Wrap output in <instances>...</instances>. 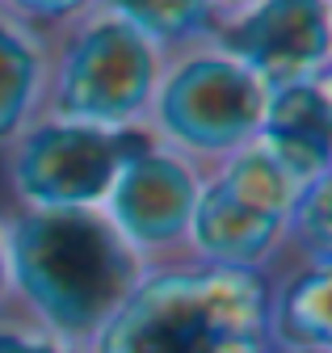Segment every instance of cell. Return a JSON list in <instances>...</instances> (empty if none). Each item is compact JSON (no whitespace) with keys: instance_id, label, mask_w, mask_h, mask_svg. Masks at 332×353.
<instances>
[{"instance_id":"obj_1","label":"cell","mask_w":332,"mask_h":353,"mask_svg":"<svg viewBox=\"0 0 332 353\" xmlns=\"http://www.w3.org/2000/svg\"><path fill=\"white\" fill-rule=\"evenodd\" d=\"M13 274L59 332H93L135 290V256L105 219L43 210L13 228Z\"/></svg>"},{"instance_id":"obj_2","label":"cell","mask_w":332,"mask_h":353,"mask_svg":"<svg viewBox=\"0 0 332 353\" xmlns=\"http://www.w3.org/2000/svg\"><path fill=\"white\" fill-rule=\"evenodd\" d=\"M105 353H261L257 294L240 278H173L127 299Z\"/></svg>"},{"instance_id":"obj_3","label":"cell","mask_w":332,"mask_h":353,"mask_svg":"<svg viewBox=\"0 0 332 353\" xmlns=\"http://www.w3.org/2000/svg\"><path fill=\"white\" fill-rule=\"evenodd\" d=\"M290 202L295 181L269 152H248L194 202L189 228L198 248L219 265H257L273 248Z\"/></svg>"},{"instance_id":"obj_4","label":"cell","mask_w":332,"mask_h":353,"mask_svg":"<svg viewBox=\"0 0 332 353\" xmlns=\"http://www.w3.org/2000/svg\"><path fill=\"white\" fill-rule=\"evenodd\" d=\"M131 156L135 148L127 135L85 122H55L17 148L13 181L21 198L47 210H80L114 185L118 168Z\"/></svg>"},{"instance_id":"obj_5","label":"cell","mask_w":332,"mask_h":353,"mask_svg":"<svg viewBox=\"0 0 332 353\" xmlns=\"http://www.w3.org/2000/svg\"><path fill=\"white\" fill-rule=\"evenodd\" d=\"M152 47L122 17L97 21L72 42L59 76V110L85 126L127 122L152 93Z\"/></svg>"},{"instance_id":"obj_6","label":"cell","mask_w":332,"mask_h":353,"mask_svg":"<svg viewBox=\"0 0 332 353\" xmlns=\"http://www.w3.org/2000/svg\"><path fill=\"white\" fill-rule=\"evenodd\" d=\"M265 110L261 84L231 59L185 63L160 97V122L198 152H227L257 130Z\"/></svg>"},{"instance_id":"obj_7","label":"cell","mask_w":332,"mask_h":353,"mask_svg":"<svg viewBox=\"0 0 332 353\" xmlns=\"http://www.w3.org/2000/svg\"><path fill=\"white\" fill-rule=\"evenodd\" d=\"M231 63H240L257 84L273 80L278 88L303 84L328 51V5L320 0H273L244 13L227 30Z\"/></svg>"},{"instance_id":"obj_8","label":"cell","mask_w":332,"mask_h":353,"mask_svg":"<svg viewBox=\"0 0 332 353\" xmlns=\"http://www.w3.org/2000/svg\"><path fill=\"white\" fill-rule=\"evenodd\" d=\"M114 223L118 236H131L143 244L169 240L177 236L189 214H194V181L189 172L169 160V156H152V152H135L114 176Z\"/></svg>"},{"instance_id":"obj_9","label":"cell","mask_w":332,"mask_h":353,"mask_svg":"<svg viewBox=\"0 0 332 353\" xmlns=\"http://www.w3.org/2000/svg\"><path fill=\"white\" fill-rule=\"evenodd\" d=\"M265 118V152L299 190L328 172V101L315 84H286L261 110Z\"/></svg>"},{"instance_id":"obj_10","label":"cell","mask_w":332,"mask_h":353,"mask_svg":"<svg viewBox=\"0 0 332 353\" xmlns=\"http://www.w3.org/2000/svg\"><path fill=\"white\" fill-rule=\"evenodd\" d=\"M34 88H38V55L13 26H0V143L17 135V126L25 122Z\"/></svg>"},{"instance_id":"obj_11","label":"cell","mask_w":332,"mask_h":353,"mask_svg":"<svg viewBox=\"0 0 332 353\" xmlns=\"http://www.w3.org/2000/svg\"><path fill=\"white\" fill-rule=\"evenodd\" d=\"M278 324L295 345L324 353V345H328V270L324 265L286 286L282 307H278Z\"/></svg>"},{"instance_id":"obj_12","label":"cell","mask_w":332,"mask_h":353,"mask_svg":"<svg viewBox=\"0 0 332 353\" xmlns=\"http://www.w3.org/2000/svg\"><path fill=\"white\" fill-rule=\"evenodd\" d=\"M114 17H122L131 30H139L143 38L156 34V38H181L189 34L194 26L206 21V9L202 5H164V9H114Z\"/></svg>"},{"instance_id":"obj_13","label":"cell","mask_w":332,"mask_h":353,"mask_svg":"<svg viewBox=\"0 0 332 353\" xmlns=\"http://www.w3.org/2000/svg\"><path fill=\"white\" fill-rule=\"evenodd\" d=\"M299 232L324 265V256H328V181L324 176L299 190Z\"/></svg>"},{"instance_id":"obj_14","label":"cell","mask_w":332,"mask_h":353,"mask_svg":"<svg viewBox=\"0 0 332 353\" xmlns=\"http://www.w3.org/2000/svg\"><path fill=\"white\" fill-rule=\"evenodd\" d=\"M0 353H59L43 341H25V336H13V332H0Z\"/></svg>"},{"instance_id":"obj_15","label":"cell","mask_w":332,"mask_h":353,"mask_svg":"<svg viewBox=\"0 0 332 353\" xmlns=\"http://www.w3.org/2000/svg\"><path fill=\"white\" fill-rule=\"evenodd\" d=\"M0 290H5V252H0Z\"/></svg>"}]
</instances>
